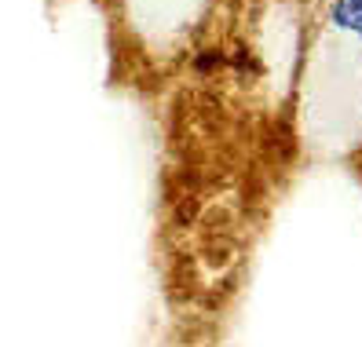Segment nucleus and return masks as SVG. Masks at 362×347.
<instances>
[{
  "label": "nucleus",
  "instance_id": "nucleus-1",
  "mask_svg": "<svg viewBox=\"0 0 362 347\" xmlns=\"http://www.w3.org/2000/svg\"><path fill=\"white\" fill-rule=\"evenodd\" d=\"M329 18H333L340 30H348V33L362 37V0H333Z\"/></svg>",
  "mask_w": 362,
  "mask_h": 347
}]
</instances>
